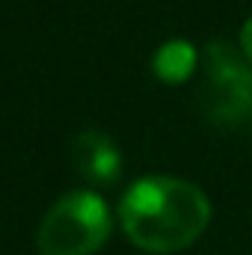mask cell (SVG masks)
Instances as JSON below:
<instances>
[{
    "instance_id": "7a4b0ae2",
    "label": "cell",
    "mask_w": 252,
    "mask_h": 255,
    "mask_svg": "<svg viewBox=\"0 0 252 255\" xmlns=\"http://www.w3.org/2000/svg\"><path fill=\"white\" fill-rule=\"evenodd\" d=\"M199 107L217 128L252 125V63L229 42H211L202 51Z\"/></svg>"
},
{
    "instance_id": "277c9868",
    "label": "cell",
    "mask_w": 252,
    "mask_h": 255,
    "mask_svg": "<svg viewBox=\"0 0 252 255\" xmlns=\"http://www.w3.org/2000/svg\"><path fill=\"white\" fill-rule=\"evenodd\" d=\"M71 160L89 184H116L122 175V151L104 130H83L71 145Z\"/></svg>"
},
{
    "instance_id": "6da1fadb",
    "label": "cell",
    "mask_w": 252,
    "mask_h": 255,
    "mask_svg": "<svg viewBox=\"0 0 252 255\" xmlns=\"http://www.w3.org/2000/svg\"><path fill=\"white\" fill-rule=\"evenodd\" d=\"M127 241L142 253L169 255L193 247L211 223V202L196 184L148 175L133 181L119 205Z\"/></svg>"
},
{
    "instance_id": "8992f818",
    "label": "cell",
    "mask_w": 252,
    "mask_h": 255,
    "mask_svg": "<svg viewBox=\"0 0 252 255\" xmlns=\"http://www.w3.org/2000/svg\"><path fill=\"white\" fill-rule=\"evenodd\" d=\"M241 51H244V57L252 63V15L247 18V24L241 27Z\"/></svg>"
},
{
    "instance_id": "5b68a950",
    "label": "cell",
    "mask_w": 252,
    "mask_h": 255,
    "mask_svg": "<svg viewBox=\"0 0 252 255\" xmlns=\"http://www.w3.org/2000/svg\"><path fill=\"white\" fill-rule=\"evenodd\" d=\"M196 63H199L196 48L184 39H172V42L160 45V51L154 54V74L163 83H184L196 71Z\"/></svg>"
},
{
    "instance_id": "3957f363",
    "label": "cell",
    "mask_w": 252,
    "mask_h": 255,
    "mask_svg": "<svg viewBox=\"0 0 252 255\" xmlns=\"http://www.w3.org/2000/svg\"><path fill=\"white\" fill-rule=\"evenodd\" d=\"M110 238L107 202L92 190L63 196L42 220L36 247L42 255H92Z\"/></svg>"
}]
</instances>
